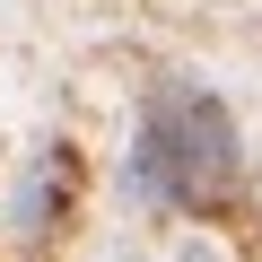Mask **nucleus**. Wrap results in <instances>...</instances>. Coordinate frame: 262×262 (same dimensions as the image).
<instances>
[{"instance_id":"obj_1","label":"nucleus","mask_w":262,"mask_h":262,"mask_svg":"<svg viewBox=\"0 0 262 262\" xmlns=\"http://www.w3.org/2000/svg\"><path fill=\"white\" fill-rule=\"evenodd\" d=\"M236 175H245V149H236V114L210 96V88H158L140 105V140H131V192L158 201V210H227L236 201Z\"/></svg>"},{"instance_id":"obj_2","label":"nucleus","mask_w":262,"mask_h":262,"mask_svg":"<svg viewBox=\"0 0 262 262\" xmlns=\"http://www.w3.org/2000/svg\"><path fill=\"white\" fill-rule=\"evenodd\" d=\"M79 192H88V166H79V149L70 140H53L35 166H27V184H18V227L44 245V236H61L70 227V210H79Z\"/></svg>"}]
</instances>
